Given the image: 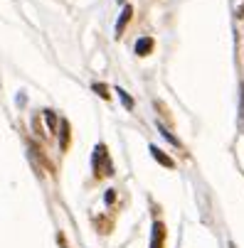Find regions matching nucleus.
Listing matches in <instances>:
<instances>
[{
  "label": "nucleus",
  "mask_w": 244,
  "mask_h": 248,
  "mask_svg": "<svg viewBox=\"0 0 244 248\" xmlns=\"http://www.w3.org/2000/svg\"><path fill=\"white\" fill-rule=\"evenodd\" d=\"M163 236H165V231H163V224H160V221H156V224H153V238H151V248H160V246H163Z\"/></svg>",
  "instance_id": "obj_1"
},
{
  "label": "nucleus",
  "mask_w": 244,
  "mask_h": 248,
  "mask_svg": "<svg viewBox=\"0 0 244 248\" xmlns=\"http://www.w3.org/2000/svg\"><path fill=\"white\" fill-rule=\"evenodd\" d=\"M151 49H153V40L151 37H143V40L136 42V54H148Z\"/></svg>",
  "instance_id": "obj_2"
},
{
  "label": "nucleus",
  "mask_w": 244,
  "mask_h": 248,
  "mask_svg": "<svg viewBox=\"0 0 244 248\" xmlns=\"http://www.w3.org/2000/svg\"><path fill=\"white\" fill-rule=\"evenodd\" d=\"M131 15H133V10H131V5H126V8H123V13H121V17H119V25H116V32H121V30L126 27V22L131 20Z\"/></svg>",
  "instance_id": "obj_3"
},
{
  "label": "nucleus",
  "mask_w": 244,
  "mask_h": 248,
  "mask_svg": "<svg viewBox=\"0 0 244 248\" xmlns=\"http://www.w3.org/2000/svg\"><path fill=\"white\" fill-rule=\"evenodd\" d=\"M151 153H153V157H156L160 165H165V167H173V160H170V157H165V155H163V150H158V148L153 145V148H151Z\"/></svg>",
  "instance_id": "obj_4"
},
{
  "label": "nucleus",
  "mask_w": 244,
  "mask_h": 248,
  "mask_svg": "<svg viewBox=\"0 0 244 248\" xmlns=\"http://www.w3.org/2000/svg\"><path fill=\"white\" fill-rule=\"evenodd\" d=\"M119 96H121V101H123V106H126V108H131V106H133V101H131V96H128L126 91H121V89H119Z\"/></svg>",
  "instance_id": "obj_5"
},
{
  "label": "nucleus",
  "mask_w": 244,
  "mask_h": 248,
  "mask_svg": "<svg viewBox=\"0 0 244 248\" xmlns=\"http://www.w3.org/2000/svg\"><path fill=\"white\" fill-rule=\"evenodd\" d=\"M158 128H160V133H163V138H165V140H170L173 145H180V143H178V138H173V135H170V133H168V130H165L163 125H158Z\"/></svg>",
  "instance_id": "obj_6"
},
{
  "label": "nucleus",
  "mask_w": 244,
  "mask_h": 248,
  "mask_svg": "<svg viewBox=\"0 0 244 248\" xmlns=\"http://www.w3.org/2000/svg\"><path fill=\"white\" fill-rule=\"evenodd\" d=\"M94 91L101 96V98H109V93H106V86H101V84H94Z\"/></svg>",
  "instance_id": "obj_7"
},
{
  "label": "nucleus",
  "mask_w": 244,
  "mask_h": 248,
  "mask_svg": "<svg viewBox=\"0 0 244 248\" xmlns=\"http://www.w3.org/2000/svg\"><path fill=\"white\" fill-rule=\"evenodd\" d=\"M47 123H50V128H54V125H57V121H54V113H52V111H47Z\"/></svg>",
  "instance_id": "obj_8"
}]
</instances>
